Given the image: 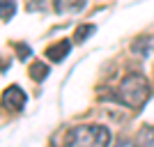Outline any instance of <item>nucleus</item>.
Returning <instances> with one entry per match:
<instances>
[{
    "label": "nucleus",
    "mask_w": 154,
    "mask_h": 147,
    "mask_svg": "<svg viewBox=\"0 0 154 147\" xmlns=\"http://www.w3.org/2000/svg\"><path fill=\"white\" fill-rule=\"evenodd\" d=\"M67 147H108L110 131L101 124H83L67 133Z\"/></svg>",
    "instance_id": "obj_1"
},
{
    "label": "nucleus",
    "mask_w": 154,
    "mask_h": 147,
    "mask_svg": "<svg viewBox=\"0 0 154 147\" xmlns=\"http://www.w3.org/2000/svg\"><path fill=\"white\" fill-rule=\"evenodd\" d=\"M149 99V83L140 74H129L120 81V101L129 108H140Z\"/></svg>",
    "instance_id": "obj_2"
},
{
    "label": "nucleus",
    "mask_w": 154,
    "mask_h": 147,
    "mask_svg": "<svg viewBox=\"0 0 154 147\" xmlns=\"http://www.w3.org/2000/svg\"><path fill=\"white\" fill-rule=\"evenodd\" d=\"M26 99H28V96L23 94V90H21L19 85H12V87H7L5 92H2V106L9 108V110H16V113L23 110Z\"/></svg>",
    "instance_id": "obj_3"
},
{
    "label": "nucleus",
    "mask_w": 154,
    "mask_h": 147,
    "mask_svg": "<svg viewBox=\"0 0 154 147\" xmlns=\"http://www.w3.org/2000/svg\"><path fill=\"white\" fill-rule=\"evenodd\" d=\"M69 48H71V41H69V39H60L58 44H53V46L46 48V58H51L53 62H60V60L69 53Z\"/></svg>",
    "instance_id": "obj_4"
},
{
    "label": "nucleus",
    "mask_w": 154,
    "mask_h": 147,
    "mask_svg": "<svg viewBox=\"0 0 154 147\" xmlns=\"http://www.w3.org/2000/svg\"><path fill=\"white\" fill-rule=\"evenodd\" d=\"M134 53H138L140 58H149V55H154V39L152 37H143L138 39V41H134Z\"/></svg>",
    "instance_id": "obj_5"
},
{
    "label": "nucleus",
    "mask_w": 154,
    "mask_h": 147,
    "mask_svg": "<svg viewBox=\"0 0 154 147\" xmlns=\"http://www.w3.org/2000/svg\"><path fill=\"white\" fill-rule=\"evenodd\" d=\"M81 9H85V2H83V0H71V2H55V12H60V14L81 12Z\"/></svg>",
    "instance_id": "obj_6"
},
{
    "label": "nucleus",
    "mask_w": 154,
    "mask_h": 147,
    "mask_svg": "<svg viewBox=\"0 0 154 147\" xmlns=\"http://www.w3.org/2000/svg\"><path fill=\"white\" fill-rule=\"evenodd\" d=\"M138 147H154V127H143L138 131Z\"/></svg>",
    "instance_id": "obj_7"
},
{
    "label": "nucleus",
    "mask_w": 154,
    "mask_h": 147,
    "mask_svg": "<svg viewBox=\"0 0 154 147\" xmlns=\"http://www.w3.org/2000/svg\"><path fill=\"white\" fill-rule=\"evenodd\" d=\"M30 74H32V78L35 81H42L44 76H48V67H46L44 62H35L30 67Z\"/></svg>",
    "instance_id": "obj_8"
},
{
    "label": "nucleus",
    "mask_w": 154,
    "mask_h": 147,
    "mask_svg": "<svg viewBox=\"0 0 154 147\" xmlns=\"http://www.w3.org/2000/svg\"><path fill=\"white\" fill-rule=\"evenodd\" d=\"M94 30H97L94 26H81V28L76 30V41H85V39L90 37V35H92Z\"/></svg>",
    "instance_id": "obj_9"
},
{
    "label": "nucleus",
    "mask_w": 154,
    "mask_h": 147,
    "mask_svg": "<svg viewBox=\"0 0 154 147\" xmlns=\"http://www.w3.org/2000/svg\"><path fill=\"white\" fill-rule=\"evenodd\" d=\"M0 9H2V21H9V19H12V14L16 12V5H14V2H2Z\"/></svg>",
    "instance_id": "obj_10"
},
{
    "label": "nucleus",
    "mask_w": 154,
    "mask_h": 147,
    "mask_svg": "<svg viewBox=\"0 0 154 147\" xmlns=\"http://www.w3.org/2000/svg\"><path fill=\"white\" fill-rule=\"evenodd\" d=\"M115 147H138V145H134L131 140H127V138H122V140H117L115 142Z\"/></svg>",
    "instance_id": "obj_11"
}]
</instances>
